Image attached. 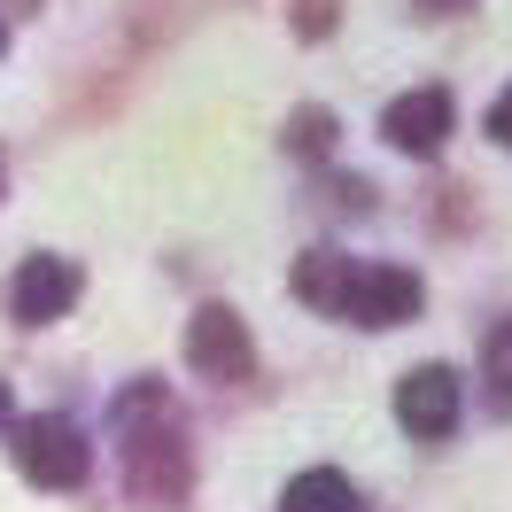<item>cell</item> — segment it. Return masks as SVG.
Here are the masks:
<instances>
[{
  "label": "cell",
  "mask_w": 512,
  "mask_h": 512,
  "mask_svg": "<svg viewBox=\"0 0 512 512\" xmlns=\"http://www.w3.org/2000/svg\"><path fill=\"white\" fill-rule=\"evenodd\" d=\"M109 435H117V458H125V481L140 505H179L187 497V443H179V412L163 381H132L117 404H109Z\"/></svg>",
  "instance_id": "1"
},
{
  "label": "cell",
  "mask_w": 512,
  "mask_h": 512,
  "mask_svg": "<svg viewBox=\"0 0 512 512\" xmlns=\"http://www.w3.org/2000/svg\"><path fill=\"white\" fill-rule=\"evenodd\" d=\"M16 427V419H8ZM16 474L32 481V489H55V497H70V489H86L94 481V443H86V427L63 412H39L16 427Z\"/></svg>",
  "instance_id": "2"
},
{
  "label": "cell",
  "mask_w": 512,
  "mask_h": 512,
  "mask_svg": "<svg viewBox=\"0 0 512 512\" xmlns=\"http://www.w3.org/2000/svg\"><path fill=\"white\" fill-rule=\"evenodd\" d=\"M419 303H427L419 272H404V264H350V288H342V311H334V319L365 326V334H388V326L419 319Z\"/></svg>",
  "instance_id": "3"
},
{
  "label": "cell",
  "mask_w": 512,
  "mask_h": 512,
  "mask_svg": "<svg viewBox=\"0 0 512 512\" xmlns=\"http://www.w3.org/2000/svg\"><path fill=\"white\" fill-rule=\"evenodd\" d=\"M187 365L202 381H249L256 373V342H249V319L233 311V303H202L187 319Z\"/></svg>",
  "instance_id": "4"
},
{
  "label": "cell",
  "mask_w": 512,
  "mask_h": 512,
  "mask_svg": "<svg viewBox=\"0 0 512 512\" xmlns=\"http://www.w3.org/2000/svg\"><path fill=\"white\" fill-rule=\"evenodd\" d=\"M86 295V272L70 256H24L16 280H8V319L16 326H55L70 319V303Z\"/></svg>",
  "instance_id": "5"
},
{
  "label": "cell",
  "mask_w": 512,
  "mask_h": 512,
  "mask_svg": "<svg viewBox=\"0 0 512 512\" xmlns=\"http://www.w3.org/2000/svg\"><path fill=\"white\" fill-rule=\"evenodd\" d=\"M396 419H404V435H419V443L458 435V419H466V381H458L450 365L404 373V381H396Z\"/></svg>",
  "instance_id": "6"
},
{
  "label": "cell",
  "mask_w": 512,
  "mask_h": 512,
  "mask_svg": "<svg viewBox=\"0 0 512 512\" xmlns=\"http://www.w3.org/2000/svg\"><path fill=\"white\" fill-rule=\"evenodd\" d=\"M450 132H458V101L443 86H412V94L388 101V117H381V140L396 156H443Z\"/></svg>",
  "instance_id": "7"
},
{
  "label": "cell",
  "mask_w": 512,
  "mask_h": 512,
  "mask_svg": "<svg viewBox=\"0 0 512 512\" xmlns=\"http://www.w3.org/2000/svg\"><path fill=\"white\" fill-rule=\"evenodd\" d=\"M280 512H365V497L350 489V474H334V466H311V474H295V481H288Z\"/></svg>",
  "instance_id": "8"
},
{
  "label": "cell",
  "mask_w": 512,
  "mask_h": 512,
  "mask_svg": "<svg viewBox=\"0 0 512 512\" xmlns=\"http://www.w3.org/2000/svg\"><path fill=\"white\" fill-rule=\"evenodd\" d=\"M342 288H350V256L342 249H311L295 264V295H303L311 311H326V319L342 311Z\"/></svg>",
  "instance_id": "9"
},
{
  "label": "cell",
  "mask_w": 512,
  "mask_h": 512,
  "mask_svg": "<svg viewBox=\"0 0 512 512\" xmlns=\"http://www.w3.org/2000/svg\"><path fill=\"white\" fill-rule=\"evenodd\" d=\"M481 381H489V412L512 419V319L489 326V342H481Z\"/></svg>",
  "instance_id": "10"
},
{
  "label": "cell",
  "mask_w": 512,
  "mask_h": 512,
  "mask_svg": "<svg viewBox=\"0 0 512 512\" xmlns=\"http://www.w3.org/2000/svg\"><path fill=\"white\" fill-rule=\"evenodd\" d=\"M288 148L319 163L326 148H334V109H295V117H288Z\"/></svg>",
  "instance_id": "11"
},
{
  "label": "cell",
  "mask_w": 512,
  "mask_h": 512,
  "mask_svg": "<svg viewBox=\"0 0 512 512\" xmlns=\"http://www.w3.org/2000/svg\"><path fill=\"white\" fill-rule=\"evenodd\" d=\"M489 140H497V148H512V86L497 94V109H489Z\"/></svg>",
  "instance_id": "12"
},
{
  "label": "cell",
  "mask_w": 512,
  "mask_h": 512,
  "mask_svg": "<svg viewBox=\"0 0 512 512\" xmlns=\"http://www.w3.org/2000/svg\"><path fill=\"white\" fill-rule=\"evenodd\" d=\"M8 419H16V404H8V381H0V435H8Z\"/></svg>",
  "instance_id": "13"
},
{
  "label": "cell",
  "mask_w": 512,
  "mask_h": 512,
  "mask_svg": "<svg viewBox=\"0 0 512 512\" xmlns=\"http://www.w3.org/2000/svg\"><path fill=\"white\" fill-rule=\"evenodd\" d=\"M427 8H466V0H427Z\"/></svg>",
  "instance_id": "14"
},
{
  "label": "cell",
  "mask_w": 512,
  "mask_h": 512,
  "mask_svg": "<svg viewBox=\"0 0 512 512\" xmlns=\"http://www.w3.org/2000/svg\"><path fill=\"white\" fill-rule=\"evenodd\" d=\"M0 55H8V24H0Z\"/></svg>",
  "instance_id": "15"
},
{
  "label": "cell",
  "mask_w": 512,
  "mask_h": 512,
  "mask_svg": "<svg viewBox=\"0 0 512 512\" xmlns=\"http://www.w3.org/2000/svg\"><path fill=\"white\" fill-rule=\"evenodd\" d=\"M0 194H8V163H0Z\"/></svg>",
  "instance_id": "16"
}]
</instances>
